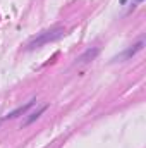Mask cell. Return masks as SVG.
<instances>
[{"instance_id": "1", "label": "cell", "mask_w": 146, "mask_h": 148, "mask_svg": "<svg viewBox=\"0 0 146 148\" xmlns=\"http://www.w3.org/2000/svg\"><path fill=\"white\" fill-rule=\"evenodd\" d=\"M65 35V31L62 29V28H57V29H50V31H43V33H40L33 41H29L28 43V50H35V48H40L41 45H46V43H50V41H55V40H59V38H62Z\"/></svg>"}, {"instance_id": "2", "label": "cell", "mask_w": 146, "mask_h": 148, "mask_svg": "<svg viewBox=\"0 0 146 148\" xmlns=\"http://www.w3.org/2000/svg\"><path fill=\"white\" fill-rule=\"evenodd\" d=\"M33 103H35V100H31V102H28V103H26V105H24V107H19V109H17V110L10 112V114H9V115H7V119H14V117H17V115H19V114H24V112L28 110V109H29V107H31V105H33Z\"/></svg>"}, {"instance_id": "3", "label": "cell", "mask_w": 146, "mask_h": 148, "mask_svg": "<svg viewBox=\"0 0 146 148\" xmlns=\"http://www.w3.org/2000/svg\"><path fill=\"white\" fill-rule=\"evenodd\" d=\"M45 110H46V107H41V109H40V110H38L36 114H31V117H29V119H28V121H26L24 124H26V126H28V124H31V122H33L35 119H38V117H40V115H41V114H43Z\"/></svg>"}, {"instance_id": "4", "label": "cell", "mask_w": 146, "mask_h": 148, "mask_svg": "<svg viewBox=\"0 0 146 148\" xmlns=\"http://www.w3.org/2000/svg\"><path fill=\"white\" fill-rule=\"evenodd\" d=\"M136 2H141V0H136Z\"/></svg>"}]
</instances>
